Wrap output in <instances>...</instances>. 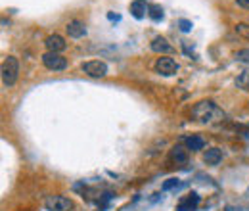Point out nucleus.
Wrapping results in <instances>:
<instances>
[{
	"label": "nucleus",
	"mask_w": 249,
	"mask_h": 211,
	"mask_svg": "<svg viewBox=\"0 0 249 211\" xmlns=\"http://www.w3.org/2000/svg\"><path fill=\"white\" fill-rule=\"evenodd\" d=\"M192 119L201 125H220L226 121V114L211 100H201L192 108Z\"/></svg>",
	"instance_id": "nucleus-1"
},
{
	"label": "nucleus",
	"mask_w": 249,
	"mask_h": 211,
	"mask_svg": "<svg viewBox=\"0 0 249 211\" xmlns=\"http://www.w3.org/2000/svg\"><path fill=\"white\" fill-rule=\"evenodd\" d=\"M2 83L6 87H14L18 83V77H19V61L14 56H8L2 61Z\"/></svg>",
	"instance_id": "nucleus-2"
},
{
	"label": "nucleus",
	"mask_w": 249,
	"mask_h": 211,
	"mask_svg": "<svg viewBox=\"0 0 249 211\" xmlns=\"http://www.w3.org/2000/svg\"><path fill=\"white\" fill-rule=\"evenodd\" d=\"M42 63H44V67H48L52 71H63L67 67V60L63 58L62 54H58V52H46V54H42Z\"/></svg>",
	"instance_id": "nucleus-3"
},
{
	"label": "nucleus",
	"mask_w": 249,
	"mask_h": 211,
	"mask_svg": "<svg viewBox=\"0 0 249 211\" xmlns=\"http://www.w3.org/2000/svg\"><path fill=\"white\" fill-rule=\"evenodd\" d=\"M156 71L163 77H171V75H177L178 71V63L173 60V58H167V56H161L156 61Z\"/></svg>",
	"instance_id": "nucleus-4"
},
{
	"label": "nucleus",
	"mask_w": 249,
	"mask_h": 211,
	"mask_svg": "<svg viewBox=\"0 0 249 211\" xmlns=\"http://www.w3.org/2000/svg\"><path fill=\"white\" fill-rule=\"evenodd\" d=\"M44 206L48 211H69L73 208V202L65 196H48Z\"/></svg>",
	"instance_id": "nucleus-5"
},
{
	"label": "nucleus",
	"mask_w": 249,
	"mask_h": 211,
	"mask_svg": "<svg viewBox=\"0 0 249 211\" xmlns=\"http://www.w3.org/2000/svg\"><path fill=\"white\" fill-rule=\"evenodd\" d=\"M83 71H85L87 75H90V77L100 79V77H106V75H107V65L100 60H92V61H87V63L83 65Z\"/></svg>",
	"instance_id": "nucleus-6"
},
{
	"label": "nucleus",
	"mask_w": 249,
	"mask_h": 211,
	"mask_svg": "<svg viewBox=\"0 0 249 211\" xmlns=\"http://www.w3.org/2000/svg\"><path fill=\"white\" fill-rule=\"evenodd\" d=\"M197 206H199V194H197V192H190V194H186V196L178 202L177 211H196Z\"/></svg>",
	"instance_id": "nucleus-7"
},
{
	"label": "nucleus",
	"mask_w": 249,
	"mask_h": 211,
	"mask_svg": "<svg viewBox=\"0 0 249 211\" xmlns=\"http://www.w3.org/2000/svg\"><path fill=\"white\" fill-rule=\"evenodd\" d=\"M44 44H46L48 52H58V54L67 48V42L63 40V37H60V35H50V37H46Z\"/></svg>",
	"instance_id": "nucleus-8"
},
{
	"label": "nucleus",
	"mask_w": 249,
	"mask_h": 211,
	"mask_svg": "<svg viewBox=\"0 0 249 211\" xmlns=\"http://www.w3.org/2000/svg\"><path fill=\"white\" fill-rule=\"evenodd\" d=\"M152 50L163 56V54H173V52H175V46L169 44V40H167L165 37H156V38L152 40Z\"/></svg>",
	"instance_id": "nucleus-9"
},
{
	"label": "nucleus",
	"mask_w": 249,
	"mask_h": 211,
	"mask_svg": "<svg viewBox=\"0 0 249 211\" xmlns=\"http://www.w3.org/2000/svg\"><path fill=\"white\" fill-rule=\"evenodd\" d=\"M65 31H67V35H69L71 38H81V37L87 35V25H85L83 21H79V19H73V21L67 23Z\"/></svg>",
	"instance_id": "nucleus-10"
},
{
	"label": "nucleus",
	"mask_w": 249,
	"mask_h": 211,
	"mask_svg": "<svg viewBox=\"0 0 249 211\" xmlns=\"http://www.w3.org/2000/svg\"><path fill=\"white\" fill-rule=\"evenodd\" d=\"M148 10H150V4H148L146 0H134V2L130 4V14H132L136 19H142V18L148 14Z\"/></svg>",
	"instance_id": "nucleus-11"
},
{
	"label": "nucleus",
	"mask_w": 249,
	"mask_h": 211,
	"mask_svg": "<svg viewBox=\"0 0 249 211\" xmlns=\"http://www.w3.org/2000/svg\"><path fill=\"white\" fill-rule=\"evenodd\" d=\"M169 159L173 161V163H186L188 161V150H184L182 146H175V148H171L169 152Z\"/></svg>",
	"instance_id": "nucleus-12"
},
{
	"label": "nucleus",
	"mask_w": 249,
	"mask_h": 211,
	"mask_svg": "<svg viewBox=\"0 0 249 211\" xmlns=\"http://www.w3.org/2000/svg\"><path fill=\"white\" fill-rule=\"evenodd\" d=\"M184 142H186L188 150L192 152H199L205 148V140L199 136V134H192V136H186L184 138Z\"/></svg>",
	"instance_id": "nucleus-13"
},
{
	"label": "nucleus",
	"mask_w": 249,
	"mask_h": 211,
	"mask_svg": "<svg viewBox=\"0 0 249 211\" xmlns=\"http://www.w3.org/2000/svg\"><path fill=\"white\" fill-rule=\"evenodd\" d=\"M220 159H222V150L220 148H209L203 155V161L207 165H217V163H220Z\"/></svg>",
	"instance_id": "nucleus-14"
},
{
	"label": "nucleus",
	"mask_w": 249,
	"mask_h": 211,
	"mask_svg": "<svg viewBox=\"0 0 249 211\" xmlns=\"http://www.w3.org/2000/svg\"><path fill=\"white\" fill-rule=\"evenodd\" d=\"M236 87L242 89V91L249 89V69H244V71L236 77Z\"/></svg>",
	"instance_id": "nucleus-15"
},
{
	"label": "nucleus",
	"mask_w": 249,
	"mask_h": 211,
	"mask_svg": "<svg viewBox=\"0 0 249 211\" xmlns=\"http://www.w3.org/2000/svg\"><path fill=\"white\" fill-rule=\"evenodd\" d=\"M148 16H150L154 21H161L165 14H163V8H161V6H157V4H152V6H150V10H148Z\"/></svg>",
	"instance_id": "nucleus-16"
},
{
	"label": "nucleus",
	"mask_w": 249,
	"mask_h": 211,
	"mask_svg": "<svg viewBox=\"0 0 249 211\" xmlns=\"http://www.w3.org/2000/svg\"><path fill=\"white\" fill-rule=\"evenodd\" d=\"M234 29H236V33H238L240 37H244V38H249V23H238Z\"/></svg>",
	"instance_id": "nucleus-17"
},
{
	"label": "nucleus",
	"mask_w": 249,
	"mask_h": 211,
	"mask_svg": "<svg viewBox=\"0 0 249 211\" xmlns=\"http://www.w3.org/2000/svg\"><path fill=\"white\" fill-rule=\"evenodd\" d=\"M234 58L238 61H244V63H249V48H244V50H238L234 54Z\"/></svg>",
	"instance_id": "nucleus-18"
},
{
	"label": "nucleus",
	"mask_w": 249,
	"mask_h": 211,
	"mask_svg": "<svg viewBox=\"0 0 249 211\" xmlns=\"http://www.w3.org/2000/svg\"><path fill=\"white\" fill-rule=\"evenodd\" d=\"M177 186H178V179H167V181L163 182L161 188L167 192V190H173V188H177Z\"/></svg>",
	"instance_id": "nucleus-19"
},
{
	"label": "nucleus",
	"mask_w": 249,
	"mask_h": 211,
	"mask_svg": "<svg viewBox=\"0 0 249 211\" xmlns=\"http://www.w3.org/2000/svg\"><path fill=\"white\" fill-rule=\"evenodd\" d=\"M178 27H180L182 33H188V31H192L194 25H192V21H190V19H180V21H178Z\"/></svg>",
	"instance_id": "nucleus-20"
},
{
	"label": "nucleus",
	"mask_w": 249,
	"mask_h": 211,
	"mask_svg": "<svg viewBox=\"0 0 249 211\" xmlns=\"http://www.w3.org/2000/svg\"><path fill=\"white\" fill-rule=\"evenodd\" d=\"M236 4L240 8H244V10H249V0H236Z\"/></svg>",
	"instance_id": "nucleus-21"
},
{
	"label": "nucleus",
	"mask_w": 249,
	"mask_h": 211,
	"mask_svg": "<svg viewBox=\"0 0 249 211\" xmlns=\"http://www.w3.org/2000/svg\"><path fill=\"white\" fill-rule=\"evenodd\" d=\"M107 18H109L111 21H119V16H115V14H107Z\"/></svg>",
	"instance_id": "nucleus-22"
},
{
	"label": "nucleus",
	"mask_w": 249,
	"mask_h": 211,
	"mask_svg": "<svg viewBox=\"0 0 249 211\" xmlns=\"http://www.w3.org/2000/svg\"><path fill=\"white\" fill-rule=\"evenodd\" d=\"M248 23H249V19H248Z\"/></svg>",
	"instance_id": "nucleus-23"
}]
</instances>
